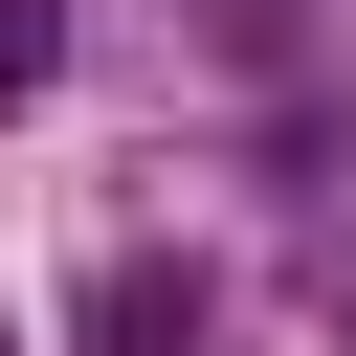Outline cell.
Returning <instances> with one entry per match:
<instances>
[{
  "label": "cell",
  "mask_w": 356,
  "mask_h": 356,
  "mask_svg": "<svg viewBox=\"0 0 356 356\" xmlns=\"http://www.w3.org/2000/svg\"><path fill=\"white\" fill-rule=\"evenodd\" d=\"M89 356H200V267H156V245H134V267L89 289Z\"/></svg>",
  "instance_id": "6da1fadb"
},
{
  "label": "cell",
  "mask_w": 356,
  "mask_h": 356,
  "mask_svg": "<svg viewBox=\"0 0 356 356\" xmlns=\"http://www.w3.org/2000/svg\"><path fill=\"white\" fill-rule=\"evenodd\" d=\"M44 44H67V0H0V89H44Z\"/></svg>",
  "instance_id": "7a4b0ae2"
}]
</instances>
